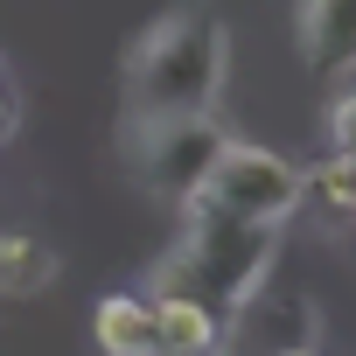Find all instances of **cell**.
<instances>
[{"label":"cell","instance_id":"6da1fadb","mask_svg":"<svg viewBox=\"0 0 356 356\" xmlns=\"http://www.w3.org/2000/svg\"><path fill=\"white\" fill-rule=\"evenodd\" d=\"M217 84H224V29L210 15H168L140 49H133V70H126V112L133 126H154V119H196L217 105Z\"/></svg>","mask_w":356,"mask_h":356},{"label":"cell","instance_id":"7a4b0ae2","mask_svg":"<svg viewBox=\"0 0 356 356\" xmlns=\"http://www.w3.org/2000/svg\"><path fill=\"white\" fill-rule=\"evenodd\" d=\"M266 266H273V231H252V224L210 210L203 196H189V238L168 259L154 293H189V300H203V307H217L231 321V314H245L259 300Z\"/></svg>","mask_w":356,"mask_h":356},{"label":"cell","instance_id":"3957f363","mask_svg":"<svg viewBox=\"0 0 356 356\" xmlns=\"http://www.w3.org/2000/svg\"><path fill=\"white\" fill-rule=\"evenodd\" d=\"M196 196H203L210 210L252 224V231H280V224L300 210V196H307V175H300L286 154H273V147L224 140V154L210 161V175H203Z\"/></svg>","mask_w":356,"mask_h":356},{"label":"cell","instance_id":"277c9868","mask_svg":"<svg viewBox=\"0 0 356 356\" xmlns=\"http://www.w3.org/2000/svg\"><path fill=\"white\" fill-rule=\"evenodd\" d=\"M224 154V133L210 112L196 119H154V126H133V168H140V182L161 189V196H196L203 189V175L210 161Z\"/></svg>","mask_w":356,"mask_h":356},{"label":"cell","instance_id":"5b68a950","mask_svg":"<svg viewBox=\"0 0 356 356\" xmlns=\"http://www.w3.org/2000/svg\"><path fill=\"white\" fill-rule=\"evenodd\" d=\"M300 63L314 77L356 70V0H300Z\"/></svg>","mask_w":356,"mask_h":356},{"label":"cell","instance_id":"8992f818","mask_svg":"<svg viewBox=\"0 0 356 356\" xmlns=\"http://www.w3.org/2000/svg\"><path fill=\"white\" fill-rule=\"evenodd\" d=\"M147 300H154V342H161V356H210V349H224L231 321L217 307H203L189 293H147Z\"/></svg>","mask_w":356,"mask_h":356},{"label":"cell","instance_id":"52a82bcc","mask_svg":"<svg viewBox=\"0 0 356 356\" xmlns=\"http://www.w3.org/2000/svg\"><path fill=\"white\" fill-rule=\"evenodd\" d=\"M91 342H98V356H161V342H154V300L147 293H105L98 307H91Z\"/></svg>","mask_w":356,"mask_h":356},{"label":"cell","instance_id":"ba28073f","mask_svg":"<svg viewBox=\"0 0 356 356\" xmlns=\"http://www.w3.org/2000/svg\"><path fill=\"white\" fill-rule=\"evenodd\" d=\"M56 280V252L29 231H0V300H29Z\"/></svg>","mask_w":356,"mask_h":356},{"label":"cell","instance_id":"9c48e42d","mask_svg":"<svg viewBox=\"0 0 356 356\" xmlns=\"http://www.w3.org/2000/svg\"><path fill=\"white\" fill-rule=\"evenodd\" d=\"M307 189L328 203V210H342V217H356V168H349V154H328L314 175H307Z\"/></svg>","mask_w":356,"mask_h":356},{"label":"cell","instance_id":"30bf717a","mask_svg":"<svg viewBox=\"0 0 356 356\" xmlns=\"http://www.w3.org/2000/svg\"><path fill=\"white\" fill-rule=\"evenodd\" d=\"M328 140H335V154H356V91H342L328 105Z\"/></svg>","mask_w":356,"mask_h":356},{"label":"cell","instance_id":"8fae6325","mask_svg":"<svg viewBox=\"0 0 356 356\" xmlns=\"http://www.w3.org/2000/svg\"><path fill=\"white\" fill-rule=\"evenodd\" d=\"M15 126V98H8V84H0V133Z\"/></svg>","mask_w":356,"mask_h":356},{"label":"cell","instance_id":"7c38bea8","mask_svg":"<svg viewBox=\"0 0 356 356\" xmlns=\"http://www.w3.org/2000/svg\"><path fill=\"white\" fill-rule=\"evenodd\" d=\"M273 356H321L314 342H286V349H273Z\"/></svg>","mask_w":356,"mask_h":356},{"label":"cell","instance_id":"4fadbf2b","mask_svg":"<svg viewBox=\"0 0 356 356\" xmlns=\"http://www.w3.org/2000/svg\"><path fill=\"white\" fill-rule=\"evenodd\" d=\"M349 168H356V154H349Z\"/></svg>","mask_w":356,"mask_h":356},{"label":"cell","instance_id":"5bb4252c","mask_svg":"<svg viewBox=\"0 0 356 356\" xmlns=\"http://www.w3.org/2000/svg\"><path fill=\"white\" fill-rule=\"evenodd\" d=\"M210 356H224V349H210Z\"/></svg>","mask_w":356,"mask_h":356}]
</instances>
